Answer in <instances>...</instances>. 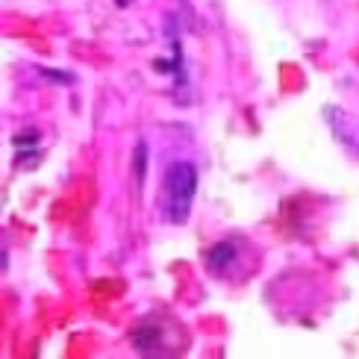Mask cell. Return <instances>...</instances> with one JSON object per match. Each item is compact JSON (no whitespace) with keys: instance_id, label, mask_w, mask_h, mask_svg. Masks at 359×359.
Listing matches in <instances>:
<instances>
[{"instance_id":"cell-1","label":"cell","mask_w":359,"mask_h":359,"mask_svg":"<svg viewBox=\"0 0 359 359\" xmlns=\"http://www.w3.org/2000/svg\"><path fill=\"white\" fill-rule=\"evenodd\" d=\"M165 189H168V218L174 224L189 221L192 212V201L197 192V171L192 162H174L168 168L165 177Z\"/></svg>"},{"instance_id":"cell-2","label":"cell","mask_w":359,"mask_h":359,"mask_svg":"<svg viewBox=\"0 0 359 359\" xmlns=\"http://www.w3.org/2000/svg\"><path fill=\"white\" fill-rule=\"evenodd\" d=\"M233 259H236V251H233V244H215L212 251H209V256H206V262H209V268L212 271H224Z\"/></svg>"},{"instance_id":"cell-3","label":"cell","mask_w":359,"mask_h":359,"mask_svg":"<svg viewBox=\"0 0 359 359\" xmlns=\"http://www.w3.org/2000/svg\"><path fill=\"white\" fill-rule=\"evenodd\" d=\"M133 168H135V185H144V168H147V144L135 142V156H133Z\"/></svg>"},{"instance_id":"cell-4","label":"cell","mask_w":359,"mask_h":359,"mask_svg":"<svg viewBox=\"0 0 359 359\" xmlns=\"http://www.w3.org/2000/svg\"><path fill=\"white\" fill-rule=\"evenodd\" d=\"M42 74H44V77H51V80H56V83H74V77H71V74H62V71L42 68Z\"/></svg>"},{"instance_id":"cell-5","label":"cell","mask_w":359,"mask_h":359,"mask_svg":"<svg viewBox=\"0 0 359 359\" xmlns=\"http://www.w3.org/2000/svg\"><path fill=\"white\" fill-rule=\"evenodd\" d=\"M30 142H39V133H21L18 139H15L18 147H21V144H30Z\"/></svg>"},{"instance_id":"cell-6","label":"cell","mask_w":359,"mask_h":359,"mask_svg":"<svg viewBox=\"0 0 359 359\" xmlns=\"http://www.w3.org/2000/svg\"><path fill=\"white\" fill-rule=\"evenodd\" d=\"M118 6H127V0H118Z\"/></svg>"}]
</instances>
